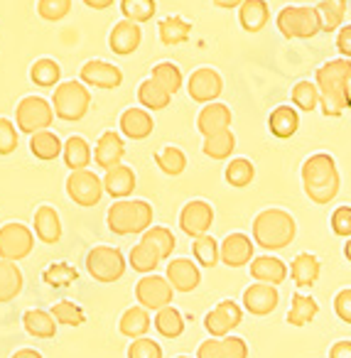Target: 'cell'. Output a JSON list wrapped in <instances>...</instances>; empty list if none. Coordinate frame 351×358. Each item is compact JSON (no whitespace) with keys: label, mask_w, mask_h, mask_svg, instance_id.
<instances>
[{"label":"cell","mask_w":351,"mask_h":358,"mask_svg":"<svg viewBox=\"0 0 351 358\" xmlns=\"http://www.w3.org/2000/svg\"><path fill=\"white\" fill-rule=\"evenodd\" d=\"M64 150V143L60 140V135L52 133V130H42V133L30 135V152L35 155L42 162H50L57 159Z\"/></svg>","instance_id":"30"},{"label":"cell","mask_w":351,"mask_h":358,"mask_svg":"<svg viewBox=\"0 0 351 358\" xmlns=\"http://www.w3.org/2000/svg\"><path fill=\"white\" fill-rule=\"evenodd\" d=\"M13 358H42V353L35 351V348H20Z\"/></svg>","instance_id":"62"},{"label":"cell","mask_w":351,"mask_h":358,"mask_svg":"<svg viewBox=\"0 0 351 358\" xmlns=\"http://www.w3.org/2000/svg\"><path fill=\"white\" fill-rule=\"evenodd\" d=\"M128 263L135 273H155V268L160 265V255L155 253L150 245L145 243H138L128 255Z\"/></svg>","instance_id":"48"},{"label":"cell","mask_w":351,"mask_h":358,"mask_svg":"<svg viewBox=\"0 0 351 358\" xmlns=\"http://www.w3.org/2000/svg\"><path fill=\"white\" fill-rule=\"evenodd\" d=\"M275 25L287 40H312L322 32L315 6H285L275 17Z\"/></svg>","instance_id":"5"},{"label":"cell","mask_w":351,"mask_h":358,"mask_svg":"<svg viewBox=\"0 0 351 358\" xmlns=\"http://www.w3.org/2000/svg\"><path fill=\"white\" fill-rule=\"evenodd\" d=\"M319 314V304L310 294H292L290 312H287V324L290 327H307L312 319Z\"/></svg>","instance_id":"34"},{"label":"cell","mask_w":351,"mask_h":358,"mask_svg":"<svg viewBox=\"0 0 351 358\" xmlns=\"http://www.w3.org/2000/svg\"><path fill=\"white\" fill-rule=\"evenodd\" d=\"M253 255H256V245L246 234H231L223 238L221 260L228 268H243V265L253 263Z\"/></svg>","instance_id":"18"},{"label":"cell","mask_w":351,"mask_h":358,"mask_svg":"<svg viewBox=\"0 0 351 358\" xmlns=\"http://www.w3.org/2000/svg\"><path fill=\"white\" fill-rule=\"evenodd\" d=\"M140 243L150 245V248L160 255V260H165V258H170V255H172L177 241H174L172 231H167L165 226H150V229L143 234V241H140Z\"/></svg>","instance_id":"39"},{"label":"cell","mask_w":351,"mask_h":358,"mask_svg":"<svg viewBox=\"0 0 351 358\" xmlns=\"http://www.w3.org/2000/svg\"><path fill=\"white\" fill-rule=\"evenodd\" d=\"M22 292V270L11 260H0V304Z\"/></svg>","instance_id":"33"},{"label":"cell","mask_w":351,"mask_h":358,"mask_svg":"<svg viewBox=\"0 0 351 358\" xmlns=\"http://www.w3.org/2000/svg\"><path fill=\"white\" fill-rule=\"evenodd\" d=\"M76 278H79V275H76V270L69 268V265H64V263L52 265V268L45 273V282L55 285V287H60V285H71Z\"/></svg>","instance_id":"52"},{"label":"cell","mask_w":351,"mask_h":358,"mask_svg":"<svg viewBox=\"0 0 351 358\" xmlns=\"http://www.w3.org/2000/svg\"><path fill=\"white\" fill-rule=\"evenodd\" d=\"M35 234L42 243H60L62 238V221L55 206H40L35 211Z\"/></svg>","instance_id":"27"},{"label":"cell","mask_w":351,"mask_h":358,"mask_svg":"<svg viewBox=\"0 0 351 358\" xmlns=\"http://www.w3.org/2000/svg\"><path fill=\"white\" fill-rule=\"evenodd\" d=\"M35 248V236L25 224H6L0 229V260H18L27 258Z\"/></svg>","instance_id":"9"},{"label":"cell","mask_w":351,"mask_h":358,"mask_svg":"<svg viewBox=\"0 0 351 358\" xmlns=\"http://www.w3.org/2000/svg\"><path fill=\"white\" fill-rule=\"evenodd\" d=\"M231 108L226 103H207L197 115V130L204 135V138H212L216 133H223V130H231Z\"/></svg>","instance_id":"16"},{"label":"cell","mask_w":351,"mask_h":358,"mask_svg":"<svg viewBox=\"0 0 351 358\" xmlns=\"http://www.w3.org/2000/svg\"><path fill=\"white\" fill-rule=\"evenodd\" d=\"M55 115L62 120H81L91 108V94L81 81H62L52 96Z\"/></svg>","instance_id":"6"},{"label":"cell","mask_w":351,"mask_h":358,"mask_svg":"<svg viewBox=\"0 0 351 358\" xmlns=\"http://www.w3.org/2000/svg\"><path fill=\"white\" fill-rule=\"evenodd\" d=\"M79 76H81V84L96 86V89H118L123 84V71L104 59H89L81 66Z\"/></svg>","instance_id":"15"},{"label":"cell","mask_w":351,"mask_h":358,"mask_svg":"<svg viewBox=\"0 0 351 358\" xmlns=\"http://www.w3.org/2000/svg\"><path fill=\"white\" fill-rule=\"evenodd\" d=\"M128 358H163V348L153 338H135L128 348Z\"/></svg>","instance_id":"51"},{"label":"cell","mask_w":351,"mask_h":358,"mask_svg":"<svg viewBox=\"0 0 351 358\" xmlns=\"http://www.w3.org/2000/svg\"><path fill=\"white\" fill-rule=\"evenodd\" d=\"M86 8H94V10H106L116 3V0H81Z\"/></svg>","instance_id":"60"},{"label":"cell","mask_w":351,"mask_h":358,"mask_svg":"<svg viewBox=\"0 0 351 358\" xmlns=\"http://www.w3.org/2000/svg\"><path fill=\"white\" fill-rule=\"evenodd\" d=\"M177 358H189V356H177Z\"/></svg>","instance_id":"64"},{"label":"cell","mask_w":351,"mask_h":358,"mask_svg":"<svg viewBox=\"0 0 351 358\" xmlns=\"http://www.w3.org/2000/svg\"><path fill=\"white\" fill-rule=\"evenodd\" d=\"M192 250L197 263L204 265V268H214L221 260V245L216 243L214 236H199V238H194Z\"/></svg>","instance_id":"45"},{"label":"cell","mask_w":351,"mask_h":358,"mask_svg":"<svg viewBox=\"0 0 351 358\" xmlns=\"http://www.w3.org/2000/svg\"><path fill=\"white\" fill-rule=\"evenodd\" d=\"M329 358H351V341H336L329 348Z\"/></svg>","instance_id":"59"},{"label":"cell","mask_w":351,"mask_h":358,"mask_svg":"<svg viewBox=\"0 0 351 358\" xmlns=\"http://www.w3.org/2000/svg\"><path fill=\"white\" fill-rule=\"evenodd\" d=\"M123 155H125L123 138H121L118 133H113V130H106V133L99 138V143H96V150H94L96 164H99L101 169H106V172H109V169L123 164Z\"/></svg>","instance_id":"20"},{"label":"cell","mask_w":351,"mask_h":358,"mask_svg":"<svg viewBox=\"0 0 351 358\" xmlns=\"http://www.w3.org/2000/svg\"><path fill=\"white\" fill-rule=\"evenodd\" d=\"M71 10V0H37V15L47 22L64 20Z\"/></svg>","instance_id":"50"},{"label":"cell","mask_w":351,"mask_h":358,"mask_svg":"<svg viewBox=\"0 0 351 358\" xmlns=\"http://www.w3.org/2000/svg\"><path fill=\"white\" fill-rule=\"evenodd\" d=\"M62 157H64V164L71 169V172L86 169V167H89V162H91V145L86 143L81 135H71V138L64 143Z\"/></svg>","instance_id":"32"},{"label":"cell","mask_w":351,"mask_h":358,"mask_svg":"<svg viewBox=\"0 0 351 358\" xmlns=\"http://www.w3.org/2000/svg\"><path fill=\"white\" fill-rule=\"evenodd\" d=\"M223 177H226V182L231 187H248L253 182V177H256V167H253L251 159L246 157H236L231 159V162L226 164V172H223Z\"/></svg>","instance_id":"44"},{"label":"cell","mask_w":351,"mask_h":358,"mask_svg":"<svg viewBox=\"0 0 351 358\" xmlns=\"http://www.w3.org/2000/svg\"><path fill=\"white\" fill-rule=\"evenodd\" d=\"M30 79L32 84L42 86V89H55V86H60L62 66L55 59H50V57H42V59H37L30 66Z\"/></svg>","instance_id":"37"},{"label":"cell","mask_w":351,"mask_h":358,"mask_svg":"<svg viewBox=\"0 0 351 358\" xmlns=\"http://www.w3.org/2000/svg\"><path fill=\"white\" fill-rule=\"evenodd\" d=\"M315 84L319 89L322 113L336 118L351 108V59H329L317 69Z\"/></svg>","instance_id":"1"},{"label":"cell","mask_w":351,"mask_h":358,"mask_svg":"<svg viewBox=\"0 0 351 358\" xmlns=\"http://www.w3.org/2000/svg\"><path fill=\"white\" fill-rule=\"evenodd\" d=\"M52 120H55V108L42 96H25L15 108V125L25 135L50 130Z\"/></svg>","instance_id":"7"},{"label":"cell","mask_w":351,"mask_h":358,"mask_svg":"<svg viewBox=\"0 0 351 358\" xmlns=\"http://www.w3.org/2000/svg\"><path fill=\"white\" fill-rule=\"evenodd\" d=\"M150 79L158 81L170 96H174L182 89V71H179V66L172 64V62H160V64H155Z\"/></svg>","instance_id":"43"},{"label":"cell","mask_w":351,"mask_h":358,"mask_svg":"<svg viewBox=\"0 0 351 358\" xmlns=\"http://www.w3.org/2000/svg\"><path fill=\"white\" fill-rule=\"evenodd\" d=\"M223 358H248V343L238 336H226L221 338Z\"/></svg>","instance_id":"55"},{"label":"cell","mask_w":351,"mask_h":358,"mask_svg":"<svg viewBox=\"0 0 351 358\" xmlns=\"http://www.w3.org/2000/svg\"><path fill=\"white\" fill-rule=\"evenodd\" d=\"M251 275L258 280V282H266V285L277 287L280 282H285L287 265L282 263L280 258H275V255H258V258H253V263H251Z\"/></svg>","instance_id":"23"},{"label":"cell","mask_w":351,"mask_h":358,"mask_svg":"<svg viewBox=\"0 0 351 358\" xmlns=\"http://www.w3.org/2000/svg\"><path fill=\"white\" fill-rule=\"evenodd\" d=\"M319 273H322V263L312 253L295 255V260L290 265V278L297 287H312L317 282V278H319Z\"/></svg>","instance_id":"28"},{"label":"cell","mask_w":351,"mask_h":358,"mask_svg":"<svg viewBox=\"0 0 351 358\" xmlns=\"http://www.w3.org/2000/svg\"><path fill=\"white\" fill-rule=\"evenodd\" d=\"M22 327L30 336L37 338H52L57 334V322L50 312H42V309H30L22 317Z\"/></svg>","instance_id":"35"},{"label":"cell","mask_w":351,"mask_h":358,"mask_svg":"<svg viewBox=\"0 0 351 358\" xmlns=\"http://www.w3.org/2000/svg\"><path fill=\"white\" fill-rule=\"evenodd\" d=\"M331 231L336 236H344V238H351V206H339L331 214Z\"/></svg>","instance_id":"54"},{"label":"cell","mask_w":351,"mask_h":358,"mask_svg":"<svg viewBox=\"0 0 351 358\" xmlns=\"http://www.w3.org/2000/svg\"><path fill=\"white\" fill-rule=\"evenodd\" d=\"M155 329L158 334H163L165 338H177L182 336L184 331V319L182 314L177 312L174 307H165L155 314Z\"/></svg>","instance_id":"42"},{"label":"cell","mask_w":351,"mask_h":358,"mask_svg":"<svg viewBox=\"0 0 351 358\" xmlns=\"http://www.w3.org/2000/svg\"><path fill=\"white\" fill-rule=\"evenodd\" d=\"M277 302H280L277 289L266 282L251 285V287H246V292H243V307H246L251 314H256V317L270 314L273 309L277 307Z\"/></svg>","instance_id":"19"},{"label":"cell","mask_w":351,"mask_h":358,"mask_svg":"<svg viewBox=\"0 0 351 358\" xmlns=\"http://www.w3.org/2000/svg\"><path fill=\"white\" fill-rule=\"evenodd\" d=\"M297 128H300V113H297V108H292V106H277V108H273L270 115H268V130H270L275 138H280V140L292 138V135L297 133Z\"/></svg>","instance_id":"26"},{"label":"cell","mask_w":351,"mask_h":358,"mask_svg":"<svg viewBox=\"0 0 351 358\" xmlns=\"http://www.w3.org/2000/svg\"><path fill=\"white\" fill-rule=\"evenodd\" d=\"M344 255H346V260L351 263V238L346 241V245H344Z\"/></svg>","instance_id":"63"},{"label":"cell","mask_w":351,"mask_h":358,"mask_svg":"<svg viewBox=\"0 0 351 358\" xmlns=\"http://www.w3.org/2000/svg\"><path fill=\"white\" fill-rule=\"evenodd\" d=\"M297 224L282 209H266L253 219V241L263 250H282L295 241Z\"/></svg>","instance_id":"3"},{"label":"cell","mask_w":351,"mask_h":358,"mask_svg":"<svg viewBox=\"0 0 351 358\" xmlns=\"http://www.w3.org/2000/svg\"><path fill=\"white\" fill-rule=\"evenodd\" d=\"M106 221L116 236L145 234L153 226V206L143 199H121L111 204Z\"/></svg>","instance_id":"4"},{"label":"cell","mask_w":351,"mask_h":358,"mask_svg":"<svg viewBox=\"0 0 351 358\" xmlns=\"http://www.w3.org/2000/svg\"><path fill=\"white\" fill-rule=\"evenodd\" d=\"M187 91H189V99L197 101V103H214L223 91V79L212 66H199L189 76Z\"/></svg>","instance_id":"12"},{"label":"cell","mask_w":351,"mask_h":358,"mask_svg":"<svg viewBox=\"0 0 351 358\" xmlns=\"http://www.w3.org/2000/svg\"><path fill=\"white\" fill-rule=\"evenodd\" d=\"M290 99H292V103H295L297 108L310 113V110H315L317 106H319V89H317L315 81L302 79V81H297V84L292 86Z\"/></svg>","instance_id":"46"},{"label":"cell","mask_w":351,"mask_h":358,"mask_svg":"<svg viewBox=\"0 0 351 358\" xmlns=\"http://www.w3.org/2000/svg\"><path fill=\"white\" fill-rule=\"evenodd\" d=\"M212 224H214V209H212V204H207V201H202V199L189 201L182 209V214H179V229H182L189 238L207 236Z\"/></svg>","instance_id":"14"},{"label":"cell","mask_w":351,"mask_h":358,"mask_svg":"<svg viewBox=\"0 0 351 358\" xmlns=\"http://www.w3.org/2000/svg\"><path fill=\"white\" fill-rule=\"evenodd\" d=\"M135 297H138L140 307L148 312H160V309L170 307L174 297L172 285L167 282V278L160 275H145L138 285H135Z\"/></svg>","instance_id":"11"},{"label":"cell","mask_w":351,"mask_h":358,"mask_svg":"<svg viewBox=\"0 0 351 358\" xmlns=\"http://www.w3.org/2000/svg\"><path fill=\"white\" fill-rule=\"evenodd\" d=\"M86 270L94 280L99 282H118L125 273V258L118 248L111 245H96L94 250H89L86 255Z\"/></svg>","instance_id":"8"},{"label":"cell","mask_w":351,"mask_h":358,"mask_svg":"<svg viewBox=\"0 0 351 358\" xmlns=\"http://www.w3.org/2000/svg\"><path fill=\"white\" fill-rule=\"evenodd\" d=\"M104 179L94 174L91 169H79L71 172L67 179V194L79 206H96L104 196Z\"/></svg>","instance_id":"10"},{"label":"cell","mask_w":351,"mask_h":358,"mask_svg":"<svg viewBox=\"0 0 351 358\" xmlns=\"http://www.w3.org/2000/svg\"><path fill=\"white\" fill-rule=\"evenodd\" d=\"M334 312L341 322L351 324V289H341L334 297Z\"/></svg>","instance_id":"56"},{"label":"cell","mask_w":351,"mask_h":358,"mask_svg":"<svg viewBox=\"0 0 351 358\" xmlns=\"http://www.w3.org/2000/svg\"><path fill=\"white\" fill-rule=\"evenodd\" d=\"M241 319H243L241 307H238L236 302H231V299H223V302H219L216 307L207 314L204 327L212 334V338H226L228 331L241 324Z\"/></svg>","instance_id":"13"},{"label":"cell","mask_w":351,"mask_h":358,"mask_svg":"<svg viewBox=\"0 0 351 358\" xmlns=\"http://www.w3.org/2000/svg\"><path fill=\"white\" fill-rule=\"evenodd\" d=\"M18 150V130L13 120L0 118V155H11Z\"/></svg>","instance_id":"53"},{"label":"cell","mask_w":351,"mask_h":358,"mask_svg":"<svg viewBox=\"0 0 351 358\" xmlns=\"http://www.w3.org/2000/svg\"><path fill=\"white\" fill-rule=\"evenodd\" d=\"M270 20L268 0H243L238 8V22L246 32H261Z\"/></svg>","instance_id":"25"},{"label":"cell","mask_w":351,"mask_h":358,"mask_svg":"<svg viewBox=\"0 0 351 358\" xmlns=\"http://www.w3.org/2000/svg\"><path fill=\"white\" fill-rule=\"evenodd\" d=\"M118 329H121V334L123 336H128V338H143L145 334H148V329H150V314H148V309H143V307H130L128 312L121 317V324H118Z\"/></svg>","instance_id":"36"},{"label":"cell","mask_w":351,"mask_h":358,"mask_svg":"<svg viewBox=\"0 0 351 358\" xmlns=\"http://www.w3.org/2000/svg\"><path fill=\"white\" fill-rule=\"evenodd\" d=\"M155 130L153 115L145 108H128L121 115V133L130 140H145Z\"/></svg>","instance_id":"24"},{"label":"cell","mask_w":351,"mask_h":358,"mask_svg":"<svg viewBox=\"0 0 351 358\" xmlns=\"http://www.w3.org/2000/svg\"><path fill=\"white\" fill-rule=\"evenodd\" d=\"M236 150V135L231 130H223V133H216L212 138H204L202 152L212 159H226L231 157V152Z\"/></svg>","instance_id":"40"},{"label":"cell","mask_w":351,"mask_h":358,"mask_svg":"<svg viewBox=\"0 0 351 358\" xmlns=\"http://www.w3.org/2000/svg\"><path fill=\"white\" fill-rule=\"evenodd\" d=\"M155 162H158V167L163 169L167 177H179V174L187 169V155L179 148H174V145H167V148L155 155Z\"/></svg>","instance_id":"41"},{"label":"cell","mask_w":351,"mask_h":358,"mask_svg":"<svg viewBox=\"0 0 351 358\" xmlns=\"http://www.w3.org/2000/svg\"><path fill=\"white\" fill-rule=\"evenodd\" d=\"M52 317H55V322L57 324H64V327H81L84 324V319H86V314H84V309L79 307V304H74V302H57L55 307H52Z\"/></svg>","instance_id":"49"},{"label":"cell","mask_w":351,"mask_h":358,"mask_svg":"<svg viewBox=\"0 0 351 358\" xmlns=\"http://www.w3.org/2000/svg\"><path fill=\"white\" fill-rule=\"evenodd\" d=\"M336 50L344 59H351V22L341 25L339 32H336Z\"/></svg>","instance_id":"57"},{"label":"cell","mask_w":351,"mask_h":358,"mask_svg":"<svg viewBox=\"0 0 351 358\" xmlns=\"http://www.w3.org/2000/svg\"><path fill=\"white\" fill-rule=\"evenodd\" d=\"M346 6H349V0H319V3H317L315 10H317V15H319L322 32L339 30L346 15Z\"/></svg>","instance_id":"31"},{"label":"cell","mask_w":351,"mask_h":358,"mask_svg":"<svg viewBox=\"0 0 351 358\" xmlns=\"http://www.w3.org/2000/svg\"><path fill=\"white\" fill-rule=\"evenodd\" d=\"M197 358H223L221 338H207V341L199 346Z\"/></svg>","instance_id":"58"},{"label":"cell","mask_w":351,"mask_h":358,"mask_svg":"<svg viewBox=\"0 0 351 358\" xmlns=\"http://www.w3.org/2000/svg\"><path fill=\"white\" fill-rule=\"evenodd\" d=\"M140 42H143V30H140L138 22H130V20H118L109 35L111 52H116L121 57L133 55L140 47Z\"/></svg>","instance_id":"17"},{"label":"cell","mask_w":351,"mask_h":358,"mask_svg":"<svg viewBox=\"0 0 351 358\" xmlns=\"http://www.w3.org/2000/svg\"><path fill=\"white\" fill-rule=\"evenodd\" d=\"M155 10H158V3L155 0H121V13H123V20L130 22H148L153 20Z\"/></svg>","instance_id":"47"},{"label":"cell","mask_w":351,"mask_h":358,"mask_svg":"<svg viewBox=\"0 0 351 358\" xmlns=\"http://www.w3.org/2000/svg\"><path fill=\"white\" fill-rule=\"evenodd\" d=\"M302 189L315 204H329L339 194L341 177L329 152H315L302 162Z\"/></svg>","instance_id":"2"},{"label":"cell","mask_w":351,"mask_h":358,"mask_svg":"<svg viewBox=\"0 0 351 358\" xmlns=\"http://www.w3.org/2000/svg\"><path fill=\"white\" fill-rule=\"evenodd\" d=\"M138 101H140V106L148 110H163L170 106L172 96H170L155 79H145L143 84L138 86Z\"/></svg>","instance_id":"38"},{"label":"cell","mask_w":351,"mask_h":358,"mask_svg":"<svg viewBox=\"0 0 351 358\" xmlns=\"http://www.w3.org/2000/svg\"><path fill=\"white\" fill-rule=\"evenodd\" d=\"M101 179H104L106 194H111L118 201L125 199V196H130L135 189V172H133V167H128V164H118V167L109 169Z\"/></svg>","instance_id":"22"},{"label":"cell","mask_w":351,"mask_h":358,"mask_svg":"<svg viewBox=\"0 0 351 358\" xmlns=\"http://www.w3.org/2000/svg\"><path fill=\"white\" fill-rule=\"evenodd\" d=\"M167 282L172 285L174 292H192L199 282H202V275L199 268L187 258H177L167 265V273H165Z\"/></svg>","instance_id":"21"},{"label":"cell","mask_w":351,"mask_h":358,"mask_svg":"<svg viewBox=\"0 0 351 358\" xmlns=\"http://www.w3.org/2000/svg\"><path fill=\"white\" fill-rule=\"evenodd\" d=\"M243 0H214V6L221 8V10H231V8H241Z\"/></svg>","instance_id":"61"},{"label":"cell","mask_w":351,"mask_h":358,"mask_svg":"<svg viewBox=\"0 0 351 358\" xmlns=\"http://www.w3.org/2000/svg\"><path fill=\"white\" fill-rule=\"evenodd\" d=\"M158 35L165 47L182 45L192 35V22H187L182 15H167L158 22Z\"/></svg>","instance_id":"29"}]
</instances>
